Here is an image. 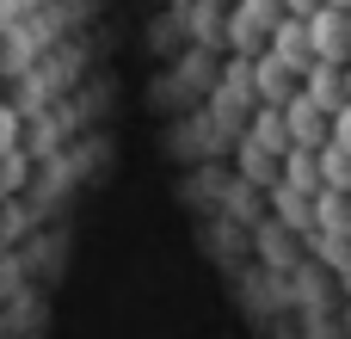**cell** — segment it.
Wrapping results in <instances>:
<instances>
[{
  "label": "cell",
  "mask_w": 351,
  "mask_h": 339,
  "mask_svg": "<svg viewBox=\"0 0 351 339\" xmlns=\"http://www.w3.org/2000/svg\"><path fill=\"white\" fill-rule=\"evenodd\" d=\"M253 86H259V93H265L271 105H284V99H290V93L302 86V68H296V62H284V56L271 49V56H265V62L253 68Z\"/></svg>",
  "instance_id": "277c9868"
},
{
  "label": "cell",
  "mask_w": 351,
  "mask_h": 339,
  "mask_svg": "<svg viewBox=\"0 0 351 339\" xmlns=\"http://www.w3.org/2000/svg\"><path fill=\"white\" fill-rule=\"evenodd\" d=\"M284 124H290V142H296V148H321V142H327L333 111H321V105H315V99L296 86V93L284 99Z\"/></svg>",
  "instance_id": "7a4b0ae2"
},
{
  "label": "cell",
  "mask_w": 351,
  "mask_h": 339,
  "mask_svg": "<svg viewBox=\"0 0 351 339\" xmlns=\"http://www.w3.org/2000/svg\"><path fill=\"white\" fill-rule=\"evenodd\" d=\"M308 56H321V62H351V19H346V6H315L308 19Z\"/></svg>",
  "instance_id": "6da1fadb"
},
{
  "label": "cell",
  "mask_w": 351,
  "mask_h": 339,
  "mask_svg": "<svg viewBox=\"0 0 351 339\" xmlns=\"http://www.w3.org/2000/svg\"><path fill=\"white\" fill-rule=\"evenodd\" d=\"M302 93H308L321 111H339V105H346V62H321V56H315V62L302 68Z\"/></svg>",
  "instance_id": "3957f363"
},
{
  "label": "cell",
  "mask_w": 351,
  "mask_h": 339,
  "mask_svg": "<svg viewBox=\"0 0 351 339\" xmlns=\"http://www.w3.org/2000/svg\"><path fill=\"white\" fill-rule=\"evenodd\" d=\"M327 142H339V148L351 154V99L339 105V111H333V124H327Z\"/></svg>",
  "instance_id": "9c48e42d"
},
{
  "label": "cell",
  "mask_w": 351,
  "mask_h": 339,
  "mask_svg": "<svg viewBox=\"0 0 351 339\" xmlns=\"http://www.w3.org/2000/svg\"><path fill=\"white\" fill-rule=\"evenodd\" d=\"M327 6H351V0H327Z\"/></svg>",
  "instance_id": "4fadbf2b"
},
{
  "label": "cell",
  "mask_w": 351,
  "mask_h": 339,
  "mask_svg": "<svg viewBox=\"0 0 351 339\" xmlns=\"http://www.w3.org/2000/svg\"><path fill=\"white\" fill-rule=\"evenodd\" d=\"M346 19H351V6H346Z\"/></svg>",
  "instance_id": "5bb4252c"
},
{
  "label": "cell",
  "mask_w": 351,
  "mask_h": 339,
  "mask_svg": "<svg viewBox=\"0 0 351 339\" xmlns=\"http://www.w3.org/2000/svg\"><path fill=\"white\" fill-rule=\"evenodd\" d=\"M346 99H351V62H346Z\"/></svg>",
  "instance_id": "7c38bea8"
},
{
  "label": "cell",
  "mask_w": 351,
  "mask_h": 339,
  "mask_svg": "<svg viewBox=\"0 0 351 339\" xmlns=\"http://www.w3.org/2000/svg\"><path fill=\"white\" fill-rule=\"evenodd\" d=\"M253 142H259L265 154H284V148H290V124H284V105H271V111L259 117V130H253Z\"/></svg>",
  "instance_id": "ba28073f"
},
{
  "label": "cell",
  "mask_w": 351,
  "mask_h": 339,
  "mask_svg": "<svg viewBox=\"0 0 351 339\" xmlns=\"http://www.w3.org/2000/svg\"><path fill=\"white\" fill-rule=\"evenodd\" d=\"M284 179H290L296 191H308V198H315V191H321V154L290 142V148H284Z\"/></svg>",
  "instance_id": "8992f818"
},
{
  "label": "cell",
  "mask_w": 351,
  "mask_h": 339,
  "mask_svg": "<svg viewBox=\"0 0 351 339\" xmlns=\"http://www.w3.org/2000/svg\"><path fill=\"white\" fill-rule=\"evenodd\" d=\"M315 6H321V0H284V12H296V19H308Z\"/></svg>",
  "instance_id": "30bf717a"
},
{
  "label": "cell",
  "mask_w": 351,
  "mask_h": 339,
  "mask_svg": "<svg viewBox=\"0 0 351 339\" xmlns=\"http://www.w3.org/2000/svg\"><path fill=\"white\" fill-rule=\"evenodd\" d=\"M12 12H19V0H0V25H6V19H12Z\"/></svg>",
  "instance_id": "8fae6325"
},
{
  "label": "cell",
  "mask_w": 351,
  "mask_h": 339,
  "mask_svg": "<svg viewBox=\"0 0 351 339\" xmlns=\"http://www.w3.org/2000/svg\"><path fill=\"white\" fill-rule=\"evenodd\" d=\"M315 154H321V185H339V191H351V154H346V148H339V142H321Z\"/></svg>",
  "instance_id": "52a82bcc"
},
{
  "label": "cell",
  "mask_w": 351,
  "mask_h": 339,
  "mask_svg": "<svg viewBox=\"0 0 351 339\" xmlns=\"http://www.w3.org/2000/svg\"><path fill=\"white\" fill-rule=\"evenodd\" d=\"M271 49L284 56V62H296V68H308L315 56H308V25L296 19V12H284L278 25H271Z\"/></svg>",
  "instance_id": "5b68a950"
}]
</instances>
